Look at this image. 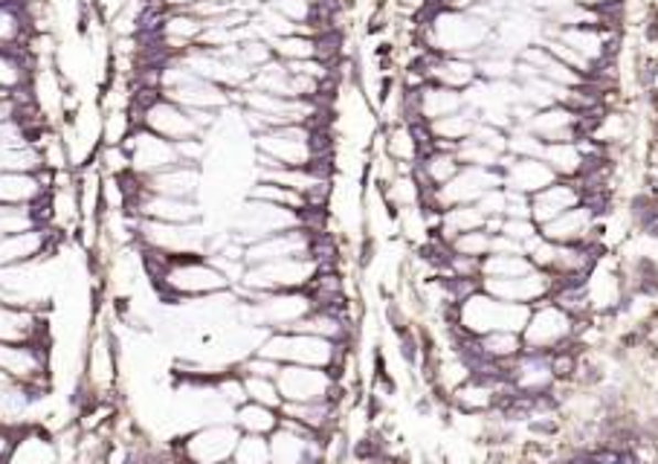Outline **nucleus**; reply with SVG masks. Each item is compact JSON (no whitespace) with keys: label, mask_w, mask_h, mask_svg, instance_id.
Masks as SVG:
<instances>
[{"label":"nucleus","mask_w":658,"mask_h":464,"mask_svg":"<svg viewBox=\"0 0 658 464\" xmlns=\"http://www.w3.org/2000/svg\"><path fill=\"white\" fill-rule=\"evenodd\" d=\"M221 464H238V462H235V458H226V462H221Z\"/></svg>","instance_id":"30"},{"label":"nucleus","mask_w":658,"mask_h":464,"mask_svg":"<svg viewBox=\"0 0 658 464\" xmlns=\"http://www.w3.org/2000/svg\"><path fill=\"white\" fill-rule=\"evenodd\" d=\"M134 128L137 123H134L131 108L102 110V146H125Z\"/></svg>","instance_id":"25"},{"label":"nucleus","mask_w":658,"mask_h":464,"mask_svg":"<svg viewBox=\"0 0 658 464\" xmlns=\"http://www.w3.org/2000/svg\"><path fill=\"white\" fill-rule=\"evenodd\" d=\"M125 151L131 157V171L137 178H151L157 171H166L178 166L180 151L178 143L160 137V134L148 131V128H134L131 137L125 139Z\"/></svg>","instance_id":"12"},{"label":"nucleus","mask_w":658,"mask_h":464,"mask_svg":"<svg viewBox=\"0 0 658 464\" xmlns=\"http://www.w3.org/2000/svg\"><path fill=\"white\" fill-rule=\"evenodd\" d=\"M314 241H317V232L308 230V226H294V230L276 232V235H267V239L250 244L247 264L279 262V259H305V255H314Z\"/></svg>","instance_id":"15"},{"label":"nucleus","mask_w":658,"mask_h":464,"mask_svg":"<svg viewBox=\"0 0 658 464\" xmlns=\"http://www.w3.org/2000/svg\"><path fill=\"white\" fill-rule=\"evenodd\" d=\"M354 342H333L326 337H314L305 331H267L264 334L258 355L279 366H314L328 369L337 378L354 357Z\"/></svg>","instance_id":"2"},{"label":"nucleus","mask_w":658,"mask_h":464,"mask_svg":"<svg viewBox=\"0 0 658 464\" xmlns=\"http://www.w3.org/2000/svg\"><path fill=\"white\" fill-rule=\"evenodd\" d=\"M294 226H305L303 215L299 212H290V209L273 207V203L264 201H247L241 203V209L235 212L233 221V235L238 244L250 247V244H256V241L267 239V235H276V232L294 230Z\"/></svg>","instance_id":"9"},{"label":"nucleus","mask_w":658,"mask_h":464,"mask_svg":"<svg viewBox=\"0 0 658 464\" xmlns=\"http://www.w3.org/2000/svg\"><path fill=\"white\" fill-rule=\"evenodd\" d=\"M7 464H62L55 435L44 426H30L21 430L15 439V447L9 453Z\"/></svg>","instance_id":"19"},{"label":"nucleus","mask_w":658,"mask_h":464,"mask_svg":"<svg viewBox=\"0 0 658 464\" xmlns=\"http://www.w3.org/2000/svg\"><path fill=\"white\" fill-rule=\"evenodd\" d=\"M238 441L235 421H210L171 441V456L180 464H221L235 456Z\"/></svg>","instance_id":"7"},{"label":"nucleus","mask_w":658,"mask_h":464,"mask_svg":"<svg viewBox=\"0 0 658 464\" xmlns=\"http://www.w3.org/2000/svg\"><path fill=\"white\" fill-rule=\"evenodd\" d=\"M119 387H123V342L114 331V323L108 317H102V310L96 308L91 331H87L82 371H78L82 407H87V403H117Z\"/></svg>","instance_id":"1"},{"label":"nucleus","mask_w":658,"mask_h":464,"mask_svg":"<svg viewBox=\"0 0 658 464\" xmlns=\"http://www.w3.org/2000/svg\"><path fill=\"white\" fill-rule=\"evenodd\" d=\"M577 340V319L563 310L554 299H542L531 308L528 325L522 328V342L528 355H551L554 348Z\"/></svg>","instance_id":"8"},{"label":"nucleus","mask_w":658,"mask_h":464,"mask_svg":"<svg viewBox=\"0 0 658 464\" xmlns=\"http://www.w3.org/2000/svg\"><path fill=\"white\" fill-rule=\"evenodd\" d=\"M583 194L581 189L574 186V180H554L551 186H545L542 192L531 194V221L537 226L551 224L554 218L565 215L569 209L581 207Z\"/></svg>","instance_id":"18"},{"label":"nucleus","mask_w":658,"mask_h":464,"mask_svg":"<svg viewBox=\"0 0 658 464\" xmlns=\"http://www.w3.org/2000/svg\"><path fill=\"white\" fill-rule=\"evenodd\" d=\"M233 421L241 430V435H264V439H270L282 426V410H273V407H264V403L244 401L241 407H235Z\"/></svg>","instance_id":"20"},{"label":"nucleus","mask_w":658,"mask_h":464,"mask_svg":"<svg viewBox=\"0 0 658 464\" xmlns=\"http://www.w3.org/2000/svg\"><path fill=\"white\" fill-rule=\"evenodd\" d=\"M273 464H326V435H317L282 418V426L270 435Z\"/></svg>","instance_id":"11"},{"label":"nucleus","mask_w":658,"mask_h":464,"mask_svg":"<svg viewBox=\"0 0 658 464\" xmlns=\"http://www.w3.org/2000/svg\"><path fill=\"white\" fill-rule=\"evenodd\" d=\"M449 250L458 255H470V259H485L494 250V232L488 226H481V230H470L461 232L456 239L449 241Z\"/></svg>","instance_id":"26"},{"label":"nucleus","mask_w":658,"mask_h":464,"mask_svg":"<svg viewBox=\"0 0 658 464\" xmlns=\"http://www.w3.org/2000/svg\"><path fill=\"white\" fill-rule=\"evenodd\" d=\"M233 458L238 464H273L270 439H264V435H241Z\"/></svg>","instance_id":"29"},{"label":"nucleus","mask_w":658,"mask_h":464,"mask_svg":"<svg viewBox=\"0 0 658 464\" xmlns=\"http://www.w3.org/2000/svg\"><path fill=\"white\" fill-rule=\"evenodd\" d=\"M212 232L203 221L198 224H163L137 218V247L160 253L166 259H189V255H210Z\"/></svg>","instance_id":"6"},{"label":"nucleus","mask_w":658,"mask_h":464,"mask_svg":"<svg viewBox=\"0 0 658 464\" xmlns=\"http://www.w3.org/2000/svg\"><path fill=\"white\" fill-rule=\"evenodd\" d=\"M62 235H55L50 226H32V230L15 232L0 239V271H18L41 259H53V250H59Z\"/></svg>","instance_id":"13"},{"label":"nucleus","mask_w":658,"mask_h":464,"mask_svg":"<svg viewBox=\"0 0 658 464\" xmlns=\"http://www.w3.org/2000/svg\"><path fill=\"white\" fill-rule=\"evenodd\" d=\"M273 55L285 64H299V62H314L319 59V35H308V32H290L282 39L270 41ZM322 62V59H319Z\"/></svg>","instance_id":"22"},{"label":"nucleus","mask_w":658,"mask_h":464,"mask_svg":"<svg viewBox=\"0 0 658 464\" xmlns=\"http://www.w3.org/2000/svg\"><path fill=\"white\" fill-rule=\"evenodd\" d=\"M322 264L314 255L305 259H279V262L247 264V273L235 287L241 296L253 294H285V291H308L310 282L319 276Z\"/></svg>","instance_id":"4"},{"label":"nucleus","mask_w":658,"mask_h":464,"mask_svg":"<svg viewBox=\"0 0 658 464\" xmlns=\"http://www.w3.org/2000/svg\"><path fill=\"white\" fill-rule=\"evenodd\" d=\"M310 125H276L256 134L258 169H308L317 160Z\"/></svg>","instance_id":"5"},{"label":"nucleus","mask_w":658,"mask_h":464,"mask_svg":"<svg viewBox=\"0 0 658 464\" xmlns=\"http://www.w3.org/2000/svg\"><path fill=\"white\" fill-rule=\"evenodd\" d=\"M50 310H35L26 305H12L0 299V342H39L53 346Z\"/></svg>","instance_id":"14"},{"label":"nucleus","mask_w":658,"mask_h":464,"mask_svg":"<svg viewBox=\"0 0 658 464\" xmlns=\"http://www.w3.org/2000/svg\"><path fill=\"white\" fill-rule=\"evenodd\" d=\"M534 271L526 253H490L481 259V278H519Z\"/></svg>","instance_id":"24"},{"label":"nucleus","mask_w":658,"mask_h":464,"mask_svg":"<svg viewBox=\"0 0 658 464\" xmlns=\"http://www.w3.org/2000/svg\"><path fill=\"white\" fill-rule=\"evenodd\" d=\"M282 401L285 403H317V401H340L346 398V389L340 387V378L328 369H314V366H282L276 375Z\"/></svg>","instance_id":"10"},{"label":"nucleus","mask_w":658,"mask_h":464,"mask_svg":"<svg viewBox=\"0 0 658 464\" xmlns=\"http://www.w3.org/2000/svg\"><path fill=\"white\" fill-rule=\"evenodd\" d=\"M531 308L528 305H513V302H502L496 296L476 291L467 299H461L456 305V323L461 331L470 337H481L490 331H517L522 334V328L528 325Z\"/></svg>","instance_id":"3"},{"label":"nucleus","mask_w":658,"mask_h":464,"mask_svg":"<svg viewBox=\"0 0 658 464\" xmlns=\"http://www.w3.org/2000/svg\"><path fill=\"white\" fill-rule=\"evenodd\" d=\"M142 189L151 194H163V198H178V201H198L203 186L201 166H189L178 162L166 171H157L151 178H140Z\"/></svg>","instance_id":"17"},{"label":"nucleus","mask_w":658,"mask_h":464,"mask_svg":"<svg viewBox=\"0 0 658 464\" xmlns=\"http://www.w3.org/2000/svg\"><path fill=\"white\" fill-rule=\"evenodd\" d=\"M244 378V392H247V401L264 403V407H273V410H282V392L276 378H262V375H241Z\"/></svg>","instance_id":"27"},{"label":"nucleus","mask_w":658,"mask_h":464,"mask_svg":"<svg viewBox=\"0 0 658 464\" xmlns=\"http://www.w3.org/2000/svg\"><path fill=\"white\" fill-rule=\"evenodd\" d=\"M131 212L146 221H163V224H198L203 221V207L198 201H178V198H163L137 189L131 201Z\"/></svg>","instance_id":"16"},{"label":"nucleus","mask_w":658,"mask_h":464,"mask_svg":"<svg viewBox=\"0 0 658 464\" xmlns=\"http://www.w3.org/2000/svg\"><path fill=\"white\" fill-rule=\"evenodd\" d=\"M467 105L465 93L449 91V87L435 85V82H426L421 87V119L424 123H435V119H444V116L456 114Z\"/></svg>","instance_id":"21"},{"label":"nucleus","mask_w":658,"mask_h":464,"mask_svg":"<svg viewBox=\"0 0 658 464\" xmlns=\"http://www.w3.org/2000/svg\"><path fill=\"white\" fill-rule=\"evenodd\" d=\"M247 198H253V201L273 203V207L290 209V212H299V215H305V212L310 209L308 198H305L303 192H296V189H290V186L273 183V180H256V183H253V189L247 192Z\"/></svg>","instance_id":"23"},{"label":"nucleus","mask_w":658,"mask_h":464,"mask_svg":"<svg viewBox=\"0 0 658 464\" xmlns=\"http://www.w3.org/2000/svg\"><path fill=\"white\" fill-rule=\"evenodd\" d=\"M96 169L102 171V178H125L131 175V157L125 151V146H102L96 151Z\"/></svg>","instance_id":"28"}]
</instances>
